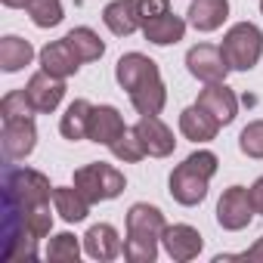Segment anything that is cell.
I'll use <instances>...</instances> for the list:
<instances>
[{
    "label": "cell",
    "instance_id": "cell-13",
    "mask_svg": "<svg viewBox=\"0 0 263 263\" xmlns=\"http://www.w3.org/2000/svg\"><path fill=\"white\" fill-rule=\"evenodd\" d=\"M124 130H127V124L115 105H93L90 124H87V140H93L99 146H111Z\"/></svg>",
    "mask_w": 263,
    "mask_h": 263
},
{
    "label": "cell",
    "instance_id": "cell-25",
    "mask_svg": "<svg viewBox=\"0 0 263 263\" xmlns=\"http://www.w3.org/2000/svg\"><path fill=\"white\" fill-rule=\"evenodd\" d=\"M108 149H111V155H115L118 161H124V164H137V161H143V158H146L143 140L137 137V130H134V127H127V130H124V134H121Z\"/></svg>",
    "mask_w": 263,
    "mask_h": 263
},
{
    "label": "cell",
    "instance_id": "cell-18",
    "mask_svg": "<svg viewBox=\"0 0 263 263\" xmlns=\"http://www.w3.org/2000/svg\"><path fill=\"white\" fill-rule=\"evenodd\" d=\"M229 19V0H192L189 4V25L195 31H217Z\"/></svg>",
    "mask_w": 263,
    "mask_h": 263
},
{
    "label": "cell",
    "instance_id": "cell-8",
    "mask_svg": "<svg viewBox=\"0 0 263 263\" xmlns=\"http://www.w3.org/2000/svg\"><path fill=\"white\" fill-rule=\"evenodd\" d=\"M254 204H251V189L245 186H229L220 201H217V223L226 229V232H238L245 229L251 220H254Z\"/></svg>",
    "mask_w": 263,
    "mask_h": 263
},
{
    "label": "cell",
    "instance_id": "cell-20",
    "mask_svg": "<svg viewBox=\"0 0 263 263\" xmlns=\"http://www.w3.org/2000/svg\"><path fill=\"white\" fill-rule=\"evenodd\" d=\"M53 208L65 223H81L90 214V201L74 186H56L53 189Z\"/></svg>",
    "mask_w": 263,
    "mask_h": 263
},
{
    "label": "cell",
    "instance_id": "cell-27",
    "mask_svg": "<svg viewBox=\"0 0 263 263\" xmlns=\"http://www.w3.org/2000/svg\"><path fill=\"white\" fill-rule=\"evenodd\" d=\"M81 257V241L71 235V232H59L50 238L47 245V260H56V263H78Z\"/></svg>",
    "mask_w": 263,
    "mask_h": 263
},
{
    "label": "cell",
    "instance_id": "cell-7",
    "mask_svg": "<svg viewBox=\"0 0 263 263\" xmlns=\"http://www.w3.org/2000/svg\"><path fill=\"white\" fill-rule=\"evenodd\" d=\"M186 68H189V74H192L195 81H201V84H220V81H226V74L232 71L229 62H226V56H223V50L214 47V44H195V47L186 53Z\"/></svg>",
    "mask_w": 263,
    "mask_h": 263
},
{
    "label": "cell",
    "instance_id": "cell-32",
    "mask_svg": "<svg viewBox=\"0 0 263 263\" xmlns=\"http://www.w3.org/2000/svg\"><path fill=\"white\" fill-rule=\"evenodd\" d=\"M241 260H254V263H263V238H257L245 254H241Z\"/></svg>",
    "mask_w": 263,
    "mask_h": 263
},
{
    "label": "cell",
    "instance_id": "cell-23",
    "mask_svg": "<svg viewBox=\"0 0 263 263\" xmlns=\"http://www.w3.org/2000/svg\"><path fill=\"white\" fill-rule=\"evenodd\" d=\"M90 111H93V105H90L87 99H74V102L65 108V115H62V121H59V130H62V137H65V140H71V143L87 140Z\"/></svg>",
    "mask_w": 263,
    "mask_h": 263
},
{
    "label": "cell",
    "instance_id": "cell-3",
    "mask_svg": "<svg viewBox=\"0 0 263 263\" xmlns=\"http://www.w3.org/2000/svg\"><path fill=\"white\" fill-rule=\"evenodd\" d=\"M217 164H220V161H217L214 152H208V149L192 152L183 164L174 167V174H171V180H167L171 198H174L177 204H183V208L201 204V201L208 198V183H211V177L217 174Z\"/></svg>",
    "mask_w": 263,
    "mask_h": 263
},
{
    "label": "cell",
    "instance_id": "cell-34",
    "mask_svg": "<svg viewBox=\"0 0 263 263\" xmlns=\"http://www.w3.org/2000/svg\"><path fill=\"white\" fill-rule=\"evenodd\" d=\"M260 13H263V0H260Z\"/></svg>",
    "mask_w": 263,
    "mask_h": 263
},
{
    "label": "cell",
    "instance_id": "cell-28",
    "mask_svg": "<svg viewBox=\"0 0 263 263\" xmlns=\"http://www.w3.org/2000/svg\"><path fill=\"white\" fill-rule=\"evenodd\" d=\"M0 115H4V121H13V118H31L37 111H34L25 90H10L4 99H0Z\"/></svg>",
    "mask_w": 263,
    "mask_h": 263
},
{
    "label": "cell",
    "instance_id": "cell-30",
    "mask_svg": "<svg viewBox=\"0 0 263 263\" xmlns=\"http://www.w3.org/2000/svg\"><path fill=\"white\" fill-rule=\"evenodd\" d=\"M130 7H134V16L140 22V28L164 13H171V0H130Z\"/></svg>",
    "mask_w": 263,
    "mask_h": 263
},
{
    "label": "cell",
    "instance_id": "cell-11",
    "mask_svg": "<svg viewBox=\"0 0 263 263\" xmlns=\"http://www.w3.org/2000/svg\"><path fill=\"white\" fill-rule=\"evenodd\" d=\"M25 93H28V99H31V105H34L37 115H50V111H56L59 102L65 99V81H62V78H53L50 71L41 68L37 74L28 78Z\"/></svg>",
    "mask_w": 263,
    "mask_h": 263
},
{
    "label": "cell",
    "instance_id": "cell-10",
    "mask_svg": "<svg viewBox=\"0 0 263 263\" xmlns=\"http://www.w3.org/2000/svg\"><path fill=\"white\" fill-rule=\"evenodd\" d=\"M0 143H4V155L10 161L28 158L37 146V127L31 118H13L4 121V134H0Z\"/></svg>",
    "mask_w": 263,
    "mask_h": 263
},
{
    "label": "cell",
    "instance_id": "cell-19",
    "mask_svg": "<svg viewBox=\"0 0 263 263\" xmlns=\"http://www.w3.org/2000/svg\"><path fill=\"white\" fill-rule=\"evenodd\" d=\"M143 34H146V41L155 44V47H171V44L183 41L186 22H183L180 16H174V13H164V16L146 22V25H143Z\"/></svg>",
    "mask_w": 263,
    "mask_h": 263
},
{
    "label": "cell",
    "instance_id": "cell-2",
    "mask_svg": "<svg viewBox=\"0 0 263 263\" xmlns=\"http://www.w3.org/2000/svg\"><path fill=\"white\" fill-rule=\"evenodd\" d=\"M167 229V220L161 208L149 201H137L127 211V238H124V257L130 263H152L158 257V241Z\"/></svg>",
    "mask_w": 263,
    "mask_h": 263
},
{
    "label": "cell",
    "instance_id": "cell-31",
    "mask_svg": "<svg viewBox=\"0 0 263 263\" xmlns=\"http://www.w3.org/2000/svg\"><path fill=\"white\" fill-rule=\"evenodd\" d=\"M251 204H254L257 214H263V177L251 186Z\"/></svg>",
    "mask_w": 263,
    "mask_h": 263
},
{
    "label": "cell",
    "instance_id": "cell-21",
    "mask_svg": "<svg viewBox=\"0 0 263 263\" xmlns=\"http://www.w3.org/2000/svg\"><path fill=\"white\" fill-rule=\"evenodd\" d=\"M34 59V47L16 34H7L4 41H0V68H4L7 74H16L22 71L25 65H31Z\"/></svg>",
    "mask_w": 263,
    "mask_h": 263
},
{
    "label": "cell",
    "instance_id": "cell-6",
    "mask_svg": "<svg viewBox=\"0 0 263 263\" xmlns=\"http://www.w3.org/2000/svg\"><path fill=\"white\" fill-rule=\"evenodd\" d=\"M127 180L124 174L115 167V164H105V161H93V164H84L74 171V189L90 201V204H99V201H111L124 192Z\"/></svg>",
    "mask_w": 263,
    "mask_h": 263
},
{
    "label": "cell",
    "instance_id": "cell-22",
    "mask_svg": "<svg viewBox=\"0 0 263 263\" xmlns=\"http://www.w3.org/2000/svg\"><path fill=\"white\" fill-rule=\"evenodd\" d=\"M102 22H105V28H108L111 34H118V37H130V34L140 28V22H137V16H134V7H130V0H111V4L102 10Z\"/></svg>",
    "mask_w": 263,
    "mask_h": 263
},
{
    "label": "cell",
    "instance_id": "cell-24",
    "mask_svg": "<svg viewBox=\"0 0 263 263\" xmlns=\"http://www.w3.org/2000/svg\"><path fill=\"white\" fill-rule=\"evenodd\" d=\"M65 37H68V44L74 47V53L81 56V62H96V59H102V53H105V44L99 41V34H96L93 28H87V25L71 28Z\"/></svg>",
    "mask_w": 263,
    "mask_h": 263
},
{
    "label": "cell",
    "instance_id": "cell-5",
    "mask_svg": "<svg viewBox=\"0 0 263 263\" xmlns=\"http://www.w3.org/2000/svg\"><path fill=\"white\" fill-rule=\"evenodd\" d=\"M232 71H251L263 56V31L254 22H235L220 44Z\"/></svg>",
    "mask_w": 263,
    "mask_h": 263
},
{
    "label": "cell",
    "instance_id": "cell-29",
    "mask_svg": "<svg viewBox=\"0 0 263 263\" xmlns=\"http://www.w3.org/2000/svg\"><path fill=\"white\" fill-rule=\"evenodd\" d=\"M238 149L248 158H263V121H251L238 134Z\"/></svg>",
    "mask_w": 263,
    "mask_h": 263
},
{
    "label": "cell",
    "instance_id": "cell-12",
    "mask_svg": "<svg viewBox=\"0 0 263 263\" xmlns=\"http://www.w3.org/2000/svg\"><path fill=\"white\" fill-rule=\"evenodd\" d=\"M161 241H164V251H167L177 263L195 260V257L201 254V248H204L201 232H198L195 226H189V223H174V226H167L164 235H161Z\"/></svg>",
    "mask_w": 263,
    "mask_h": 263
},
{
    "label": "cell",
    "instance_id": "cell-14",
    "mask_svg": "<svg viewBox=\"0 0 263 263\" xmlns=\"http://www.w3.org/2000/svg\"><path fill=\"white\" fill-rule=\"evenodd\" d=\"M84 251H87V257L105 263V260H115V257L124 254V241H121V235L111 223H96L84 235Z\"/></svg>",
    "mask_w": 263,
    "mask_h": 263
},
{
    "label": "cell",
    "instance_id": "cell-26",
    "mask_svg": "<svg viewBox=\"0 0 263 263\" xmlns=\"http://www.w3.org/2000/svg\"><path fill=\"white\" fill-rule=\"evenodd\" d=\"M25 10H28L31 22H34L37 28H56V25L65 19L59 0H28Z\"/></svg>",
    "mask_w": 263,
    "mask_h": 263
},
{
    "label": "cell",
    "instance_id": "cell-16",
    "mask_svg": "<svg viewBox=\"0 0 263 263\" xmlns=\"http://www.w3.org/2000/svg\"><path fill=\"white\" fill-rule=\"evenodd\" d=\"M198 105L208 108V111L220 121V127L232 124L235 115H238V99H235V93L226 87V81H220V84H204V90L198 93Z\"/></svg>",
    "mask_w": 263,
    "mask_h": 263
},
{
    "label": "cell",
    "instance_id": "cell-4",
    "mask_svg": "<svg viewBox=\"0 0 263 263\" xmlns=\"http://www.w3.org/2000/svg\"><path fill=\"white\" fill-rule=\"evenodd\" d=\"M53 189L56 186H50V180L31 167H7V174H4V201L7 204H19V208L50 204Z\"/></svg>",
    "mask_w": 263,
    "mask_h": 263
},
{
    "label": "cell",
    "instance_id": "cell-15",
    "mask_svg": "<svg viewBox=\"0 0 263 263\" xmlns=\"http://www.w3.org/2000/svg\"><path fill=\"white\" fill-rule=\"evenodd\" d=\"M41 68L44 71H50L53 78H71V74H78V68H81V56L74 53V47L68 44V37H62V41H53V44H47L44 50H41Z\"/></svg>",
    "mask_w": 263,
    "mask_h": 263
},
{
    "label": "cell",
    "instance_id": "cell-9",
    "mask_svg": "<svg viewBox=\"0 0 263 263\" xmlns=\"http://www.w3.org/2000/svg\"><path fill=\"white\" fill-rule=\"evenodd\" d=\"M134 130H137V137L143 140V149H146L149 158H167L177 149L174 130L158 115H140V121L134 124Z\"/></svg>",
    "mask_w": 263,
    "mask_h": 263
},
{
    "label": "cell",
    "instance_id": "cell-33",
    "mask_svg": "<svg viewBox=\"0 0 263 263\" xmlns=\"http://www.w3.org/2000/svg\"><path fill=\"white\" fill-rule=\"evenodd\" d=\"M28 0H4V7H10V10H19V7H25Z\"/></svg>",
    "mask_w": 263,
    "mask_h": 263
},
{
    "label": "cell",
    "instance_id": "cell-17",
    "mask_svg": "<svg viewBox=\"0 0 263 263\" xmlns=\"http://www.w3.org/2000/svg\"><path fill=\"white\" fill-rule=\"evenodd\" d=\"M180 134L192 143H211L220 134V121L195 102V105L183 108V115H180Z\"/></svg>",
    "mask_w": 263,
    "mask_h": 263
},
{
    "label": "cell",
    "instance_id": "cell-1",
    "mask_svg": "<svg viewBox=\"0 0 263 263\" xmlns=\"http://www.w3.org/2000/svg\"><path fill=\"white\" fill-rule=\"evenodd\" d=\"M115 78L121 90H127L130 102L140 115H161L167 105V87L161 81L158 65L143 53H124L115 65Z\"/></svg>",
    "mask_w": 263,
    "mask_h": 263
}]
</instances>
